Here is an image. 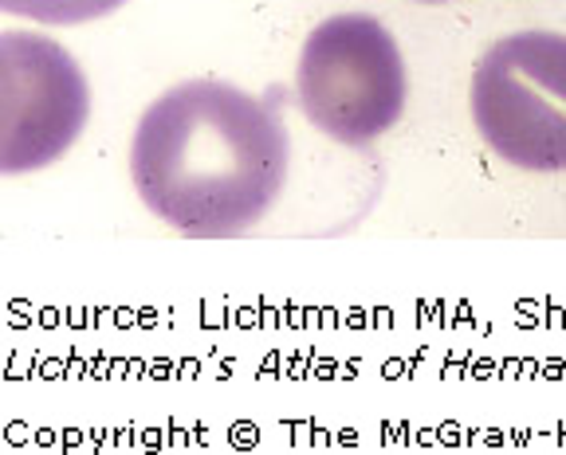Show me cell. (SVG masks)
I'll return each mask as SVG.
<instances>
[{"label": "cell", "mask_w": 566, "mask_h": 455, "mask_svg": "<svg viewBox=\"0 0 566 455\" xmlns=\"http://www.w3.org/2000/svg\"><path fill=\"white\" fill-rule=\"evenodd\" d=\"M287 130L237 83L189 80L158 95L130 141L142 204L193 240L244 236L287 184Z\"/></svg>", "instance_id": "cell-1"}, {"label": "cell", "mask_w": 566, "mask_h": 455, "mask_svg": "<svg viewBox=\"0 0 566 455\" xmlns=\"http://www.w3.org/2000/svg\"><path fill=\"white\" fill-rule=\"evenodd\" d=\"M295 95L318 134L338 146H370L406 114V55L378 17L338 12L303 40Z\"/></svg>", "instance_id": "cell-2"}, {"label": "cell", "mask_w": 566, "mask_h": 455, "mask_svg": "<svg viewBox=\"0 0 566 455\" xmlns=\"http://www.w3.org/2000/svg\"><path fill=\"white\" fill-rule=\"evenodd\" d=\"M469 110L500 161L566 173V35L527 28L495 40L472 71Z\"/></svg>", "instance_id": "cell-3"}, {"label": "cell", "mask_w": 566, "mask_h": 455, "mask_svg": "<svg viewBox=\"0 0 566 455\" xmlns=\"http://www.w3.org/2000/svg\"><path fill=\"white\" fill-rule=\"evenodd\" d=\"M91 118V87L75 55L40 32L0 35V173L60 161Z\"/></svg>", "instance_id": "cell-4"}, {"label": "cell", "mask_w": 566, "mask_h": 455, "mask_svg": "<svg viewBox=\"0 0 566 455\" xmlns=\"http://www.w3.org/2000/svg\"><path fill=\"white\" fill-rule=\"evenodd\" d=\"M126 0H0V9L9 17H24L32 24H52V28H75L103 20L111 12L123 9Z\"/></svg>", "instance_id": "cell-5"}, {"label": "cell", "mask_w": 566, "mask_h": 455, "mask_svg": "<svg viewBox=\"0 0 566 455\" xmlns=\"http://www.w3.org/2000/svg\"><path fill=\"white\" fill-rule=\"evenodd\" d=\"M421 4H441V0H421Z\"/></svg>", "instance_id": "cell-6"}]
</instances>
